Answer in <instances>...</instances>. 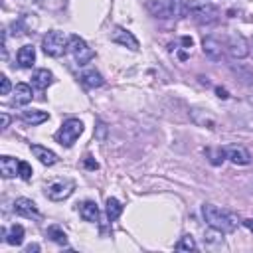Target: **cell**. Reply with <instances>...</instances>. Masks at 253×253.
<instances>
[{"mask_svg": "<svg viewBox=\"0 0 253 253\" xmlns=\"http://www.w3.org/2000/svg\"><path fill=\"white\" fill-rule=\"evenodd\" d=\"M202 215H204L206 223L211 229L219 231V233H231L237 227V217L233 213L225 211V210H219L213 204H204L202 206Z\"/></svg>", "mask_w": 253, "mask_h": 253, "instance_id": "obj_1", "label": "cell"}, {"mask_svg": "<svg viewBox=\"0 0 253 253\" xmlns=\"http://www.w3.org/2000/svg\"><path fill=\"white\" fill-rule=\"evenodd\" d=\"M190 16L200 24H211L217 20L219 12L208 0H190Z\"/></svg>", "mask_w": 253, "mask_h": 253, "instance_id": "obj_2", "label": "cell"}, {"mask_svg": "<svg viewBox=\"0 0 253 253\" xmlns=\"http://www.w3.org/2000/svg\"><path fill=\"white\" fill-rule=\"evenodd\" d=\"M67 38L61 34V32H47L43 36V42H42V47H43V53L49 55V57H61L65 51H67Z\"/></svg>", "mask_w": 253, "mask_h": 253, "instance_id": "obj_3", "label": "cell"}, {"mask_svg": "<svg viewBox=\"0 0 253 253\" xmlns=\"http://www.w3.org/2000/svg\"><path fill=\"white\" fill-rule=\"evenodd\" d=\"M83 132V123L79 121V119H67L61 126H59V130L55 132V140L61 144V146H71L77 138H79V134Z\"/></svg>", "mask_w": 253, "mask_h": 253, "instance_id": "obj_4", "label": "cell"}, {"mask_svg": "<svg viewBox=\"0 0 253 253\" xmlns=\"http://www.w3.org/2000/svg\"><path fill=\"white\" fill-rule=\"evenodd\" d=\"M67 51L73 55V59H75V63L77 65H87L91 59H93V49L85 43V40L83 38H79V36H71L69 38V42H67Z\"/></svg>", "mask_w": 253, "mask_h": 253, "instance_id": "obj_5", "label": "cell"}, {"mask_svg": "<svg viewBox=\"0 0 253 253\" xmlns=\"http://www.w3.org/2000/svg\"><path fill=\"white\" fill-rule=\"evenodd\" d=\"M75 190V182L73 180H53L45 186V196L51 200V202H61V200H67Z\"/></svg>", "mask_w": 253, "mask_h": 253, "instance_id": "obj_6", "label": "cell"}, {"mask_svg": "<svg viewBox=\"0 0 253 253\" xmlns=\"http://www.w3.org/2000/svg\"><path fill=\"white\" fill-rule=\"evenodd\" d=\"M146 10L160 20L166 18H174V8H172V0H146Z\"/></svg>", "mask_w": 253, "mask_h": 253, "instance_id": "obj_7", "label": "cell"}, {"mask_svg": "<svg viewBox=\"0 0 253 253\" xmlns=\"http://www.w3.org/2000/svg\"><path fill=\"white\" fill-rule=\"evenodd\" d=\"M14 211L22 217H28V219H38L40 217V210H38L36 202H32L30 198H18L14 202Z\"/></svg>", "mask_w": 253, "mask_h": 253, "instance_id": "obj_8", "label": "cell"}, {"mask_svg": "<svg viewBox=\"0 0 253 253\" xmlns=\"http://www.w3.org/2000/svg\"><path fill=\"white\" fill-rule=\"evenodd\" d=\"M111 42H115V43H119L123 47H128L132 51L138 49V40L128 30H125V28H115L113 34H111Z\"/></svg>", "mask_w": 253, "mask_h": 253, "instance_id": "obj_9", "label": "cell"}, {"mask_svg": "<svg viewBox=\"0 0 253 253\" xmlns=\"http://www.w3.org/2000/svg\"><path fill=\"white\" fill-rule=\"evenodd\" d=\"M227 49L231 53V57H245L249 53V45H247V40L241 36V34H231L229 36V42H227Z\"/></svg>", "mask_w": 253, "mask_h": 253, "instance_id": "obj_10", "label": "cell"}, {"mask_svg": "<svg viewBox=\"0 0 253 253\" xmlns=\"http://www.w3.org/2000/svg\"><path fill=\"white\" fill-rule=\"evenodd\" d=\"M225 158H229L233 164H239V166L251 162V154L247 152V148H243V146H239V144L227 146V148H225Z\"/></svg>", "mask_w": 253, "mask_h": 253, "instance_id": "obj_11", "label": "cell"}, {"mask_svg": "<svg viewBox=\"0 0 253 253\" xmlns=\"http://www.w3.org/2000/svg\"><path fill=\"white\" fill-rule=\"evenodd\" d=\"M30 150H32V154H34V156H36L43 166H53V164L57 162V154H55L53 150L45 148V146L32 144V146H30Z\"/></svg>", "mask_w": 253, "mask_h": 253, "instance_id": "obj_12", "label": "cell"}, {"mask_svg": "<svg viewBox=\"0 0 253 253\" xmlns=\"http://www.w3.org/2000/svg\"><path fill=\"white\" fill-rule=\"evenodd\" d=\"M202 49H204L206 57H210V59H213V61L221 59V55H223V47H221V43H219L215 38H204Z\"/></svg>", "mask_w": 253, "mask_h": 253, "instance_id": "obj_13", "label": "cell"}, {"mask_svg": "<svg viewBox=\"0 0 253 253\" xmlns=\"http://www.w3.org/2000/svg\"><path fill=\"white\" fill-rule=\"evenodd\" d=\"M0 235H2V239H4L6 243H10V245H22V241H24V227H22L20 223L10 225L8 231L2 227V229H0Z\"/></svg>", "mask_w": 253, "mask_h": 253, "instance_id": "obj_14", "label": "cell"}, {"mask_svg": "<svg viewBox=\"0 0 253 253\" xmlns=\"http://www.w3.org/2000/svg\"><path fill=\"white\" fill-rule=\"evenodd\" d=\"M32 101V87L26 83H18L14 89V97H12V105L14 107H22L28 105Z\"/></svg>", "mask_w": 253, "mask_h": 253, "instance_id": "obj_15", "label": "cell"}, {"mask_svg": "<svg viewBox=\"0 0 253 253\" xmlns=\"http://www.w3.org/2000/svg\"><path fill=\"white\" fill-rule=\"evenodd\" d=\"M51 83H53V73H51L49 69H38V71H34V75H32V85H34L36 89L43 91V89H47Z\"/></svg>", "mask_w": 253, "mask_h": 253, "instance_id": "obj_16", "label": "cell"}, {"mask_svg": "<svg viewBox=\"0 0 253 253\" xmlns=\"http://www.w3.org/2000/svg\"><path fill=\"white\" fill-rule=\"evenodd\" d=\"M34 61H36V47L30 45V43L22 45L20 51H18V63H20V67H32Z\"/></svg>", "mask_w": 253, "mask_h": 253, "instance_id": "obj_17", "label": "cell"}, {"mask_svg": "<svg viewBox=\"0 0 253 253\" xmlns=\"http://www.w3.org/2000/svg\"><path fill=\"white\" fill-rule=\"evenodd\" d=\"M18 168H20V162L12 156H2L0 158V172L4 178H14L18 174Z\"/></svg>", "mask_w": 253, "mask_h": 253, "instance_id": "obj_18", "label": "cell"}, {"mask_svg": "<svg viewBox=\"0 0 253 253\" xmlns=\"http://www.w3.org/2000/svg\"><path fill=\"white\" fill-rule=\"evenodd\" d=\"M79 215L85 219V221H97L99 219V208L95 202H83L79 206Z\"/></svg>", "mask_w": 253, "mask_h": 253, "instance_id": "obj_19", "label": "cell"}, {"mask_svg": "<svg viewBox=\"0 0 253 253\" xmlns=\"http://www.w3.org/2000/svg\"><path fill=\"white\" fill-rule=\"evenodd\" d=\"M49 115L45 111H38V109H32V111H22V121L28 123V125H42L43 121H47Z\"/></svg>", "mask_w": 253, "mask_h": 253, "instance_id": "obj_20", "label": "cell"}, {"mask_svg": "<svg viewBox=\"0 0 253 253\" xmlns=\"http://www.w3.org/2000/svg\"><path fill=\"white\" fill-rule=\"evenodd\" d=\"M81 81H83V85L85 87H101L103 83H105V79H103V75L99 73V71H95V69H89V71H85L83 75H81Z\"/></svg>", "mask_w": 253, "mask_h": 253, "instance_id": "obj_21", "label": "cell"}, {"mask_svg": "<svg viewBox=\"0 0 253 253\" xmlns=\"http://www.w3.org/2000/svg\"><path fill=\"white\" fill-rule=\"evenodd\" d=\"M121 213H123V206H121V202H119L117 198H109V200H107V217H109V221L119 219Z\"/></svg>", "mask_w": 253, "mask_h": 253, "instance_id": "obj_22", "label": "cell"}, {"mask_svg": "<svg viewBox=\"0 0 253 253\" xmlns=\"http://www.w3.org/2000/svg\"><path fill=\"white\" fill-rule=\"evenodd\" d=\"M45 235H47L51 241L59 243V245H65V243H67V235H65V231H63L59 225H49L47 231H45Z\"/></svg>", "mask_w": 253, "mask_h": 253, "instance_id": "obj_23", "label": "cell"}, {"mask_svg": "<svg viewBox=\"0 0 253 253\" xmlns=\"http://www.w3.org/2000/svg\"><path fill=\"white\" fill-rule=\"evenodd\" d=\"M174 247H176L178 251H196V249H198V245H196V241H194L192 235H184Z\"/></svg>", "mask_w": 253, "mask_h": 253, "instance_id": "obj_24", "label": "cell"}, {"mask_svg": "<svg viewBox=\"0 0 253 253\" xmlns=\"http://www.w3.org/2000/svg\"><path fill=\"white\" fill-rule=\"evenodd\" d=\"M208 156H210V162L211 164H221L223 158H225V148H210L208 150Z\"/></svg>", "mask_w": 253, "mask_h": 253, "instance_id": "obj_25", "label": "cell"}, {"mask_svg": "<svg viewBox=\"0 0 253 253\" xmlns=\"http://www.w3.org/2000/svg\"><path fill=\"white\" fill-rule=\"evenodd\" d=\"M18 174L22 180H30L32 178V166L28 162H20V168H18Z\"/></svg>", "mask_w": 253, "mask_h": 253, "instance_id": "obj_26", "label": "cell"}, {"mask_svg": "<svg viewBox=\"0 0 253 253\" xmlns=\"http://www.w3.org/2000/svg\"><path fill=\"white\" fill-rule=\"evenodd\" d=\"M10 89H12L10 79H8L6 75H2V77H0V95H8V93H10Z\"/></svg>", "mask_w": 253, "mask_h": 253, "instance_id": "obj_27", "label": "cell"}, {"mask_svg": "<svg viewBox=\"0 0 253 253\" xmlns=\"http://www.w3.org/2000/svg\"><path fill=\"white\" fill-rule=\"evenodd\" d=\"M83 164H85V168H87V170H97V168H99V164L93 160V156H85Z\"/></svg>", "mask_w": 253, "mask_h": 253, "instance_id": "obj_28", "label": "cell"}, {"mask_svg": "<svg viewBox=\"0 0 253 253\" xmlns=\"http://www.w3.org/2000/svg\"><path fill=\"white\" fill-rule=\"evenodd\" d=\"M215 93H217V97L219 99H227L229 95H227V91L225 89H221V87H215Z\"/></svg>", "mask_w": 253, "mask_h": 253, "instance_id": "obj_29", "label": "cell"}, {"mask_svg": "<svg viewBox=\"0 0 253 253\" xmlns=\"http://www.w3.org/2000/svg\"><path fill=\"white\" fill-rule=\"evenodd\" d=\"M192 43H194V40H192V38H188V36H184V38H182V45L192 47Z\"/></svg>", "mask_w": 253, "mask_h": 253, "instance_id": "obj_30", "label": "cell"}, {"mask_svg": "<svg viewBox=\"0 0 253 253\" xmlns=\"http://www.w3.org/2000/svg\"><path fill=\"white\" fill-rule=\"evenodd\" d=\"M0 117H2V128H6V126H8V123H10V117H8L6 113H2Z\"/></svg>", "mask_w": 253, "mask_h": 253, "instance_id": "obj_31", "label": "cell"}, {"mask_svg": "<svg viewBox=\"0 0 253 253\" xmlns=\"http://www.w3.org/2000/svg\"><path fill=\"white\" fill-rule=\"evenodd\" d=\"M243 225H245L247 229H251V231H253V217H247V219H243Z\"/></svg>", "mask_w": 253, "mask_h": 253, "instance_id": "obj_32", "label": "cell"}, {"mask_svg": "<svg viewBox=\"0 0 253 253\" xmlns=\"http://www.w3.org/2000/svg\"><path fill=\"white\" fill-rule=\"evenodd\" d=\"M32 251H40V245L34 243V245H28V247H26V253H32Z\"/></svg>", "mask_w": 253, "mask_h": 253, "instance_id": "obj_33", "label": "cell"}]
</instances>
